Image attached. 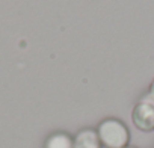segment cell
I'll list each match as a JSON object with an SVG mask.
<instances>
[{
  "mask_svg": "<svg viewBox=\"0 0 154 148\" xmlns=\"http://www.w3.org/2000/svg\"><path fill=\"white\" fill-rule=\"evenodd\" d=\"M100 142L107 148H125L130 139L127 127L118 119H106L97 131Z\"/></svg>",
  "mask_w": 154,
  "mask_h": 148,
  "instance_id": "6da1fadb",
  "label": "cell"
},
{
  "mask_svg": "<svg viewBox=\"0 0 154 148\" xmlns=\"http://www.w3.org/2000/svg\"><path fill=\"white\" fill-rule=\"evenodd\" d=\"M131 119L133 124L142 131L154 130V98L149 94L136 104L131 113Z\"/></svg>",
  "mask_w": 154,
  "mask_h": 148,
  "instance_id": "7a4b0ae2",
  "label": "cell"
},
{
  "mask_svg": "<svg viewBox=\"0 0 154 148\" xmlns=\"http://www.w3.org/2000/svg\"><path fill=\"white\" fill-rule=\"evenodd\" d=\"M101 142L94 130H82L77 133V136L72 139V148H100Z\"/></svg>",
  "mask_w": 154,
  "mask_h": 148,
  "instance_id": "3957f363",
  "label": "cell"
},
{
  "mask_svg": "<svg viewBox=\"0 0 154 148\" xmlns=\"http://www.w3.org/2000/svg\"><path fill=\"white\" fill-rule=\"evenodd\" d=\"M45 148H72V139L65 133H56L47 139Z\"/></svg>",
  "mask_w": 154,
  "mask_h": 148,
  "instance_id": "277c9868",
  "label": "cell"
},
{
  "mask_svg": "<svg viewBox=\"0 0 154 148\" xmlns=\"http://www.w3.org/2000/svg\"><path fill=\"white\" fill-rule=\"evenodd\" d=\"M148 94L154 98V80H152V82H151V85H149V92H148Z\"/></svg>",
  "mask_w": 154,
  "mask_h": 148,
  "instance_id": "5b68a950",
  "label": "cell"
},
{
  "mask_svg": "<svg viewBox=\"0 0 154 148\" xmlns=\"http://www.w3.org/2000/svg\"><path fill=\"white\" fill-rule=\"evenodd\" d=\"M125 148H133V146H125Z\"/></svg>",
  "mask_w": 154,
  "mask_h": 148,
  "instance_id": "8992f818",
  "label": "cell"
}]
</instances>
